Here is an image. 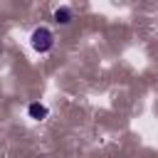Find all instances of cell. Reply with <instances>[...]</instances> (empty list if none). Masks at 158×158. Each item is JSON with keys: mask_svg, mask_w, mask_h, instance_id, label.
I'll return each instance as SVG.
<instances>
[{"mask_svg": "<svg viewBox=\"0 0 158 158\" xmlns=\"http://www.w3.org/2000/svg\"><path fill=\"white\" fill-rule=\"evenodd\" d=\"M30 44H32V49L40 52V54L49 52V49L54 47V35H52V30H47V27H37V30L32 32V37H30Z\"/></svg>", "mask_w": 158, "mask_h": 158, "instance_id": "cell-1", "label": "cell"}, {"mask_svg": "<svg viewBox=\"0 0 158 158\" xmlns=\"http://www.w3.org/2000/svg\"><path fill=\"white\" fill-rule=\"evenodd\" d=\"M27 114H30V118H35V121H42V118H47V106L44 104H40V101H35V104H30L27 106Z\"/></svg>", "mask_w": 158, "mask_h": 158, "instance_id": "cell-2", "label": "cell"}, {"mask_svg": "<svg viewBox=\"0 0 158 158\" xmlns=\"http://www.w3.org/2000/svg\"><path fill=\"white\" fill-rule=\"evenodd\" d=\"M54 22L57 25H69L72 22V10L69 7H57L54 10Z\"/></svg>", "mask_w": 158, "mask_h": 158, "instance_id": "cell-3", "label": "cell"}]
</instances>
